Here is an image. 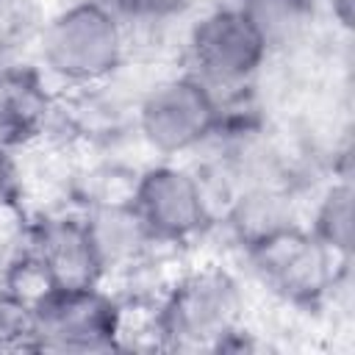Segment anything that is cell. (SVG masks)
<instances>
[{
	"mask_svg": "<svg viewBox=\"0 0 355 355\" xmlns=\"http://www.w3.org/2000/svg\"><path fill=\"white\" fill-rule=\"evenodd\" d=\"M266 55V39L236 3L208 11L189 36L191 72L214 92L244 89L258 75Z\"/></svg>",
	"mask_w": 355,
	"mask_h": 355,
	"instance_id": "6",
	"label": "cell"
},
{
	"mask_svg": "<svg viewBox=\"0 0 355 355\" xmlns=\"http://www.w3.org/2000/svg\"><path fill=\"white\" fill-rule=\"evenodd\" d=\"M31 341V302L0 294V349H28Z\"/></svg>",
	"mask_w": 355,
	"mask_h": 355,
	"instance_id": "13",
	"label": "cell"
},
{
	"mask_svg": "<svg viewBox=\"0 0 355 355\" xmlns=\"http://www.w3.org/2000/svg\"><path fill=\"white\" fill-rule=\"evenodd\" d=\"M28 263L42 288H92L100 286L105 266L94 247L86 219L50 216L33 225L28 241Z\"/></svg>",
	"mask_w": 355,
	"mask_h": 355,
	"instance_id": "8",
	"label": "cell"
},
{
	"mask_svg": "<svg viewBox=\"0 0 355 355\" xmlns=\"http://www.w3.org/2000/svg\"><path fill=\"white\" fill-rule=\"evenodd\" d=\"M42 64L67 83H97L125 58V22L103 0H80L58 11L42 31Z\"/></svg>",
	"mask_w": 355,
	"mask_h": 355,
	"instance_id": "2",
	"label": "cell"
},
{
	"mask_svg": "<svg viewBox=\"0 0 355 355\" xmlns=\"http://www.w3.org/2000/svg\"><path fill=\"white\" fill-rule=\"evenodd\" d=\"M122 311L119 305L92 288H42L31 302V341L28 349L36 352H108L119 347Z\"/></svg>",
	"mask_w": 355,
	"mask_h": 355,
	"instance_id": "4",
	"label": "cell"
},
{
	"mask_svg": "<svg viewBox=\"0 0 355 355\" xmlns=\"http://www.w3.org/2000/svg\"><path fill=\"white\" fill-rule=\"evenodd\" d=\"M189 0H114V8L119 17L130 19H166L172 14H180Z\"/></svg>",
	"mask_w": 355,
	"mask_h": 355,
	"instance_id": "14",
	"label": "cell"
},
{
	"mask_svg": "<svg viewBox=\"0 0 355 355\" xmlns=\"http://www.w3.org/2000/svg\"><path fill=\"white\" fill-rule=\"evenodd\" d=\"M0 67H3V44H0Z\"/></svg>",
	"mask_w": 355,
	"mask_h": 355,
	"instance_id": "17",
	"label": "cell"
},
{
	"mask_svg": "<svg viewBox=\"0 0 355 355\" xmlns=\"http://www.w3.org/2000/svg\"><path fill=\"white\" fill-rule=\"evenodd\" d=\"M330 14L338 19L341 28H352V17H355V0H327Z\"/></svg>",
	"mask_w": 355,
	"mask_h": 355,
	"instance_id": "16",
	"label": "cell"
},
{
	"mask_svg": "<svg viewBox=\"0 0 355 355\" xmlns=\"http://www.w3.org/2000/svg\"><path fill=\"white\" fill-rule=\"evenodd\" d=\"M83 219L89 225V233L94 239V247L103 258L105 272L114 269V266H122L125 261L136 258L147 244H153L128 200L97 205Z\"/></svg>",
	"mask_w": 355,
	"mask_h": 355,
	"instance_id": "10",
	"label": "cell"
},
{
	"mask_svg": "<svg viewBox=\"0 0 355 355\" xmlns=\"http://www.w3.org/2000/svg\"><path fill=\"white\" fill-rule=\"evenodd\" d=\"M236 6L252 19L272 50L288 44L305 31L313 17L316 0H236Z\"/></svg>",
	"mask_w": 355,
	"mask_h": 355,
	"instance_id": "11",
	"label": "cell"
},
{
	"mask_svg": "<svg viewBox=\"0 0 355 355\" xmlns=\"http://www.w3.org/2000/svg\"><path fill=\"white\" fill-rule=\"evenodd\" d=\"M244 252L255 277L275 297L297 308H316L330 294L338 263H344L297 222L277 225L244 241Z\"/></svg>",
	"mask_w": 355,
	"mask_h": 355,
	"instance_id": "3",
	"label": "cell"
},
{
	"mask_svg": "<svg viewBox=\"0 0 355 355\" xmlns=\"http://www.w3.org/2000/svg\"><path fill=\"white\" fill-rule=\"evenodd\" d=\"M14 197H17V166L11 150L0 144V205L14 202Z\"/></svg>",
	"mask_w": 355,
	"mask_h": 355,
	"instance_id": "15",
	"label": "cell"
},
{
	"mask_svg": "<svg viewBox=\"0 0 355 355\" xmlns=\"http://www.w3.org/2000/svg\"><path fill=\"white\" fill-rule=\"evenodd\" d=\"M225 128V103L219 92L194 72L161 80L139 105V130L144 141L164 153L180 155L197 150Z\"/></svg>",
	"mask_w": 355,
	"mask_h": 355,
	"instance_id": "5",
	"label": "cell"
},
{
	"mask_svg": "<svg viewBox=\"0 0 355 355\" xmlns=\"http://www.w3.org/2000/svg\"><path fill=\"white\" fill-rule=\"evenodd\" d=\"M128 202L150 241L161 244L191 241L214 222L211 194L200 175L172 164L150 166L139 178Z\"/></svg>",
	"mask_w": 355,
	"mask_h": 355,
	"instance_id": "7",
	"label": "cell"
},
{
	"mask_svg": "<svg viewBox=\"0 0 355 355\" xmlns=\"http://www.w3.org/2000/svg\"><path fill=\"white\" fill-rule=\"evenodd\" d=\"M338 261H349L352 255V183H333L313 211V222L308 227Z\"/></svg>",
	"mask_w": 355,
	"mask_h": 355,
	"instance_id": "12",
	"label": "cell"
},
{
	"mask_svg": "<svg viewBox=\"0 0 355 355\" xmlns=\"http://www.w3.org/2000/svg\"><path fill=\"white\" fill-rule=\"evenodd\" d=\"M53 111L50 92L33 67H0V144L33 141Z\"/></svg>",
	"mask_w": 355,
	"mask_h": 355,
	"instance_id": "9",
	"label": "cell"
},
{
	"mask_svg": "<svg viewBox=\"0 0 355 355\" xmlns=\"http://www.w3.org/2000/svg\"><path fill=\"white\" fill-rule=\"evenodd\" d=\"M241 291L230 272L219 266L186 275L169 288L158 313L155 333L166 349L200 352L227 349L239 336Z\"/></svg>",
	"mask_w": 355,
	"mask_h": 355,
	"instance_id": "1",
	"label": "cell"
}]
</instances>
